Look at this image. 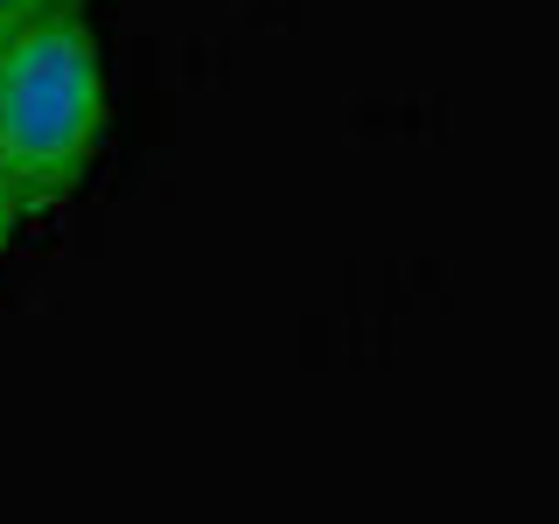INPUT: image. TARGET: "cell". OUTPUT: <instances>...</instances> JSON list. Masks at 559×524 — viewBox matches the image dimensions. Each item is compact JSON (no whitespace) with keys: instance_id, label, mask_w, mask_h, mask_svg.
<instances>
[{"instance_id":"6da1fadb","label":"cell","mask_w":559,"mask_h":524,"mask_svg":"<svg viewBox=\"0 0 559 524\" xmlns=\"http://www.w3.org/2000/svg\"><path fill=\"white\" fill-rule=\"evenodd\" d=\"M105 127V70L78 8L0 43V168L22 203H63L84 182Z\"/></svg>"},{"instance_id":"3957f363","label":"cell","mask_w":559,"mask_h":524,"mask_svg":"<svg viewBox=\"0 0 559 524\" xmlns=\"http://www.w3.org/2000/svg\"><path fill=\"white\" fill-rule=\"evenodd\" d=\"M22 210H28V203H22V189H14V182H8V168H0V245L14 238V224H22Z\"/></svg>"},{"instance_id":"7a4b0ae2","label":"cell","mask_w":559,"mask_h":524,"mask_svg":"<svg viewBox=\"0 0 559 524\" xmlns=\"http://www.w3.org/2000/svg\"><path fill=\"white\" fill-rule=\"evenodd\" d=\"M63 8H78V0H0V43L22 35L28 22H43V14H63Z\"/></svg>"}]
</instances>
